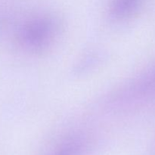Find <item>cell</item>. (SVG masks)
Instances as JSON below:
<instances>
[{
	"mask_svg": "<svg viewBox=\"0 0 155 155\" xmlns=\"http://www.w3.org/2000/svg\"><path fill=\"white\" fill-rule=\"evenodd\" d=\"M145 0H112L110 13L115 19L122 20L133 16L140 9Z\"/></svg>",
	"mask_w": 155,
	"mask_h": 155,
	"instance_id": "2",
	"label": "cell"
},
{
	"mask_svg": "<svg viewBox=\"0 0 155 155\" xmlns=\"http://www.w3.org/2000/svg\"><path fill=\"white\" fill-rule=\"evenodd\" d=\"M58 29V24L51 17H37L24 24L20 32V40L29 49L42 50L53 42Z\"/></svg>",
	"mask_w": 155,
	"mask_h": 155,
	"instance_id": "1",
	"label": "cell"
},
{
	"mask_svg": "<svg viewBox=\"0 0 155 155\" xmlns=\"http://www.w3.org/2000/svg\"><path fill=\"white\" fill-rule=\"evenodd\" d=\"M86 151V140L82 138L74 137L64 141L47 155H84Z\"/></svg>",
	"mask_w": 155,
	"mask_h": 155,
	"instance_id": "3",
	"label": "cell"
}]
</instances>
